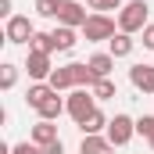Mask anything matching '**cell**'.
Listing matches in <instances>:
<instances>
[{"instance_id":"cell-18","label":"cell","mask_w":154,"mask_h":154,"mask_svg":"<svg viewBox=\"0 0 154 154\" xmlns=\"http://www.w3.org/2000/svg\"><path fill=\"white\" fill-rule=\"evenodd\" d=\"M50 36H54V43H57V50H72V47L79 43V39H75V29H68V25H57Z\"/></svg>"},{"instance_id":"cell-16","label":"cell","mask_w":154,"mask_h":154,"mask_svg":"<svg viewBox=\"0 0 154 154\" xmlns=\"http://www.w3.org/2000/svg\"><path fill=\"white\" fill-rule=\"evenodd\" d=\"M50 93H54V86H50V82H32V86L25 90V104H29V108H39Z\"/></svg>"},{"instance_id":"cell-27","label":"cell","mask_w":154,"mask_h":154,"mask_svg":"<svg viewBox=\"0 0 154 154\" xmlns=\"http://www.w3.org/2000/svg\"><path fill=\"white\" fill-rule=\"evenodd\" d=\"M140 43H143V47H147V50H154V25H147V29H143V32H140Z\"/></svg>"},{"instance_id":"cell-26","label":"cell","mask_w":154,"mask_h":154,"mask_svg":"<svg viewBox=\"0 0 154 154\" xmlns=\"http://www.w3.org/2000/svg\"><path fill=\"white\" fill-rule=\"evenodd\" d=\"M39 154H65V143H61V140H54V143L39 147Z\"/></svg>"},{"instance_id":"cell-6","label":"cell","mask_w":154,"mask_h":154,"mask_svg":"<svg viewBox=\"0 0 154 154\" xmlns=\"http://www.w3.org/2000/svg\"><path fill=\"white\" fill-rule=\"evenodd\" d=\"M86 7L79 4V0H61V7H57V25H68V29H82L86 25Z\"/></svg>"},{"instance_id":"cell-20","label":"cell","mask_w":154,"mask_h":154,"mask_svg":"<svg viewBox=\"0 0 154 154\" xmlns=\"http://www.w3.org/2000/svg\"><path fill=\"white\" fill-rule=\"evenodd\" d=\"M14 82H18V65L4 61L0 65V90H14Z\"/></svg>"},{"instance_id":"cell-10","label":"cell","mask_w":154,"mask_h":154,"mask_svg":"<svg viewBox=\"0 0 154 154\" xmlns=\"http://www.w3.org/2000/svg\"><path fill=\"white\" fill-rule=\"evenodd\" d=\"M65 111H68V104H65V97H61L57 90H54V93H50V97H47V100H43V104L36 108V115H39V118H47V122L61 118Z\"/></svg>"},{"instance_id":"cell-19","label":"cell","mask_w":154,"mask_h":154,"mask_svg":"<svg viewBox=\"0 0 154 154\" xmlns=\"http://www.w3.org/2000/svg\"><path fill=\"white\" fill-rule=\"evenodd\" d=\"M90 90H93V97H97V100H111V97H118V86L111 82V79H97Z\"/></svg>"},{"instance_id":"cell-12","label":"cell","mask_w":154,"mask_h":154,"mask_svg":"<svg viewBox=\"0 0 154 154\" xmlns=\"http://www.w3.org/2000/svg\"><path fill=\"white\" fill-rule=\"evenodd\" d=\"M79 154H115V143L108 140V136H82V143H79Z\"/></svg>"},{"instance_id":"cell-2","label":"cell","mask_w":154,"mask_h":154,"mask_svg":"<svg viewBox=\"0 0 154 154\" xmlns=\"http://www.w3.org/2000/svg\"><path fill=\"white\" fill-rule=\"evenodd\" d=\"M65 104H68V115L75 125H82L86 118L97 111V97H93V90H72L68 97H65Z\"/></svg>"},{"instance_id":"cell-9","label":"cell","mask_w":154,"mask_h":154,"mask_svg":"<svg viewBox=\"0 0 154 154\" xmlns=\"http://www.w3.org/2000/svg\"><path fill=\"white\" fill-rule=\"evenodd\" d=\"M29 140H32L36 147H47V143H54V140H61V136H57V125H54V122H47V118H39L36 125L29 129Z\"/></svg>"},{"instance_id":"cell-24","label":"cell","mask_w":154,"mask_h":154,"mask_svg":"<svg viewBox=\"0 0 154 154\" xmlns=\"http://www.w3.org/2000/svg\"><path fill=\"white\" fill-rule=\"evenodd\" d=\"M57 7H61V0H36V14H43V18H57Z\"/></svg>"},{"instance_id":"cell-15","label":"cell","mask_w":154,"mask_h":154,"mask_svg":"<svg viewBox=\"0 0 154 154\" xmlns=\"http://www.w3.org/2000/svg\"><path fill=\"white\" fill-rule=\"evenodd\" d=\"M108 122H111V118H108L104 111H100V108H97V111L86 118L79 129H82V136H97V133H108Z\"/></svg>"},{"instance_id":"cell-3","label":"cell","mask_w":154,"mask_h":154,"mask_svg":"<svg viewBox=\"0 0 154 154\" xmlns=\"http://www.w3.org/2000/svg\"><path fill=\"white\" fill-rule=\"evenodd\" d=\"M32 36H36V25L29 22V14H11L7 18V25H4V39L7 43L25 47V43H32Z\"/></svg>"},{"instance_id":"cell-23","label":"cell","mask_w":154,"mask_h":154,"mask_svg":"<svg viewBox=\"0 0 154 154\" xmlns=\"http://www.w3.org/2000/svg\"><path fill=\"white\" fill-rule=\"evenodd\" d=\"M86 4H90L93 14H108V11H122L125 7V0H86Z\"/></svg>"},{"instance_id":"cell-22","label":"cell","mask_w":154,"mask_h":154,"mask_svg":"<svg viewBox=\"0 0 154 154\" xmlns=\"http://www.w3.org/2000/svg\"><path fill=\"white\" fill-rule=\"evenodd\" d=\"M136 133L151 143V151H154V115H140L136 118Z\"/></svg>"},{"instance_id":"cell-5","label":"cell","mask_w":154,"mask_h":154,"mask_svg":"<svg viewBox=\"0 0 154 154\" xmlns=\"http://www.w3.org/2000/svg\"><path fill=\"white\" fill-rule=\"evenodd\" d=\"M104 136H108L115 147H125V143L136 136V122H133L129 115H115L111 122H108V133H104Z\"/></svg>"},{"instance_id":"cell-11","label":"cell","mask_w":154,"mask_h":154,"mask_svg":"<svg viewBox=\"0 0 154 154\" xmlns=\"http://www.w3.org/2000/svg\"><path fill=\"white\" fill-rule=\"evenodd\" d=\"M133 50H136V39L129 36V32H115V36L108 39V54H111V57H129V54H133Z\"/></svg>"},{"instance_id":"cell-25","label":"cell","mask_w":154,"mask_h":154,"mask_svg":"<svg viewBox=\"0 0 154 154\" xmlns=\"http://www.w3.org/2000/svg\"><path fill=\"white\" fill-rule=\"evenodd\" d=\"M11 154H39V147L32 143V140H22V143H14V147H11Z\"/></svg>"},{"instance_id":"cell-13","label":"cell","mask_w":154,"mask_h":154,"mask_svg":"<svg viewBox=\"0 0 154 154\" xmlns=\"http://www.w3.org/2000/svg\"><path fill=\"white\" fill-rule=\"evenodd\" d=\"M90 72H93V79H111V68H115V57L108 54V50H100V54H93L90 61Z\"/></svg>"},{"instance_id":"cell-8","label":"cell","mask_w":154,"mask_h":154,"mask_svg":"<svg viewBox=\"0 0 154 154\" xmlns=\"http://www.w3.org/2000/svg\"><path fill=\"white\" fill-rule=\"evenodd\" d=\"M129 82L140 90V93H154V65H133L129 68Z\"/></svg>"},{"instance_id":"cell-28","label":"cell","mask_w":154,"mask_h":154,"mask_svg":"<svg viewBox=\"0 0 154 154\" xmlns=\"http://www.w3.org/2000/svg\"><path fill=\"white\" fill-rule=\"evenodd\" d=\"M0 18H4V22L11 18V0H0Z\"/></svg>"},{"instance_id":"cell-1","label":"cell","mask_w":154,"mask_h":154,"mask_svg":"<svg viewBox=\"0 0 154 154\" xmlns=\"http://www.w3.org/2000/svg\"><path fill=\"white\" fill-rule=\"evenodd\" d=\"M147 14H151V4L147 0H125V7L118 11V32H143L151 22H147Z\"/></svg>"},{"instance_id":"cell-17","label":"cell","mask_w":154,"mask_h":154,"mask_svg":"<svg viewBox=\"0 0 154 154\" xmlns=\"http://www.w3.org/2000/svg\"><path fill=\"white\" fill-rule=\"evenodd\" d=\"M57 93H65V90H75V82H72V72H68V65H61V68H54L50 79H47Z\"/></svg>"},{"instance_id":"cell-7","label":"cell","mask_w":154,"mask_h":154,"mask_svg":"<svg viewBox=\"0 0 154 154\" xmlns=\"http://www.w3.org/2000/svg\"><path fill=\"white\" fill-rule=\"evenodd\" d=\"M25 72H29V79H36V82H47L50 72H54L50 54H43V50H29V57H25Z\"/></svg>"},{"instance_id":"cell-21","label":"cell","mask_w":154,"mask_h":154,"mask_svg":"<svg viewBox=\"0 0 154 154\" xmlns=\"http://www.w3.org/2000/svg\"><path fill=\"white\" fill-rule=\"evenodd\" d=\"M29 50H43V54H54V50H57V43H54V36H50V32H36V36H32V43H29Z\"/></svg>"},{"instance_id":"cell-4","label":"cell","mask_w":154,"mask_h":154,"mask_svg":"<svg viewBox=\"0 0 154 154\" xmlns=\"http://www.w3.org/2000/svg\"><path fill=\"white\" fill-rule=\"evenodd\" d=\"M79 32H82L86 43H104V39L115 36V18H111V14H90Z\"/></svg>"},{"instance_id":"cell-14","label":"cell","mask_w":154,"mask_h":154,"mask_svg":"<svg viewBox=\"0 0 154 154\" xmlns=\"http://www.w3.org/2000/svg\"><path fill=\"white\" fill-rule=\"evenodd\" d=\"M68 72H72V82H75V90H90L97 79H93V72H90V65H82V61H72L68 65Z\"/></svg>"}]
</instances>
